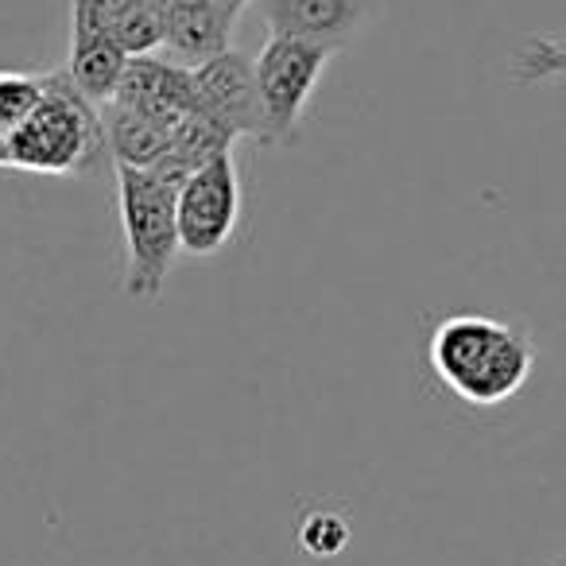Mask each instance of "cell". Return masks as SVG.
Here are the masks:
<instances>
[{"label":"cell","mask_w":566,"mask_h":566,"mask_svg":"<svg viewBox=\"0 0 566 566\" xmlns=\"http://www.w3.org/2000/svg\"><path fill=\"white\" fill-rule=\"evenodd\" d=\"M113 102L136 109L144 117L159 120V125L175 128L182 117L198 109L195 97V71L175 59L159 55H133L125 66V78H120Z\"/></svg>","instance_id":"8"},{"label":"cell","mask_w":566,"mask_h":566,"mask_svg":"<svg viewBox=\"0 0 566 566\" xmlns=\"http://www.w3.org/2000/svg\"><path fill=\"white\" fill-rule=\"evenodd\" d=\"M256 4L268 35H292L334 51L346 48L380 9V0H256Z\"/></svg>","instance_id":"7"},{"label":"cell","mask_w":566,"mask_h":566,"mask_svg":"<svg viewBox=\"0 0 566 566\" xmlns=\"http://www.w3.org/2000/svg\"><path fill=\"white\" fill-rule=\"evenodd\" d=\"M241 221V171L233 151L198 167L179 187V244L187 256L210 260L233 237Z\"/></svg>","instance_id":"5"},{"label":"cell","mask_w":566,"mask_h":566,"mask_svg":"<svg viewBox=\"0 0 566 566\" xmlns=\"http://www.w3.org/2000/svg\"><path fill=\"white\" fill-rule=\"evenodd\" d=\"M249 4H252V0H221V9H226V17L233 20V24H237V17L249 9Z\"/></svg>","instance_id":"15"},{"label":"cell","mask_w":566,"mask_h":566,"mask_svg":"<svg viewBox=\"0 0 566 566\" xmlns=\"http://www.w3.org/2000/svg\"><path fill=\"white\" fill-rule=\"evenodd\" d=\"M102 128H105V144L117 156V164L125 167H156L159 159L171 148V133L175 128L159 125V120L144 117L136 109H125V105L109 102L102 105Z\"/></svg>","instance_id":"11"},{"label":"cell","mask_w":566,"mask_h":566,"mask_svg":"<svg viewBox=\"0 0 566 566\" xmlns=\"http://www.w3.org/2000/svg\"><path fill=\"white\" fill-rule=\"evenodd\" d=\"M427 361L450 396L473 408H496L527 385L535 346L524 331L489 315H450L431 331Z\"/></svg>","instance_id":"1"},{"label":"cell","mask_w":566,"mask_h":566,"mask_svg":"<svg viewBox=\"0 0 566 566\" xmlns=\"http://www.w3.org/2000/svg\"><path fill=\"white\" fill-rule=\"evenodd\" d=\"M128 59L133 55H128L113 35L97 32V28H86V24H71V63H66V74H71L74 86L94 105L113 102L120 78H125Z\"/></svg>","instance_id":"10"},{"label":"cell","mask_w":566,"mask_h":566,"mask_svg":"<svg viewBox=\"0 0 566 566\" xmlns=\"http://www.w3.org/2000/svg\"><path fill=\"white\" fill-rule=\"evenodd\" d=\"M334 48L292 35H268L256 55V86L264 105V148H292L300 140L311 94L323 78Z\"/></svg>","instance_id":"4"},{"label":"cell","mask_w":566,"mask_h":566,"mask_svg":"<svg viewBox=\"0 0 566 566\" xmlns=\"http://www.w3.org/2000/svg\"><path fill=\"white\" fill-rule=\"evenodd\" d=\"M109 151L102 105H94L66 71L43 74V97L9 136V167L32 175H82Z\"/></svg>","instance_id":"2"},{"label":"cell","mask_w":566,"mask_h":566,"mask_svg":"<svg viewBox=\"0 0 566 566\" xmlns=\"http://www.w3.org/2000/svg\"><path fill=\"white\" fill-rule=\"evenodd\" d=\"M43 97V74L0 71V136H12Z\"/></svg>","instance_id":"13"},{"label":"cell","mask_w":566,"mask_h":566,"mask_svg":"<svg viewBox=\"0 0 566 566\" xmlns=\"http://www.w3.org/2000/svg\"><path fill=\"white\" fill-rule=\"evenodd\" d=\"M551 78H566V35H532L512 55V82L535 86Z\"/></svg>","instance_id":"12"},{"label":"cell","mask_w":566,"mask_h":566,"mask_svg":"<svg viewBox=\"0 0 566 566\" xmlns=\"http://www.w3.org/2000/svg\"><path fill=\"white\" fill-rule=\"evenodd\" d=\"M349 543V524L342 512H311L300 524V547L315 558H331L338 551H346Z\"/></svg>","instance_id":"14"},{"label":"cell","mask_w":566,"mask_h":566,"mask_svg":"<svg viewBox=\"0 0 566 566\" xmlns=\"http://www.w3.org/2000/svg\"><path fill=\"white\" fill-rule=\"evenodd\" d=\"M71 24L113 35L128 55L164 51V12L156 9V0H74Z\"/></svg>","instance_id":"9"},{"label":"cell","mask_w":566,"mask_h":566,"mask_svg":"<svg viewBox=\"0 0 566 566\" xmlns=\"http://www.w3.org/2000/svg\"><path fill=\"white\" fill-rule=\"evenodd\" d=\"M190 71H195L198 113H206L213 125L226 128L233 140L252 136L264 148V105H260L256 63H249L229 48L206 63L190 66Z\"/></svg>","instance_id":"6"},{"label":"cell","mask_w":566,"mask_h":566,"mask_svg":"<svg viewBox=\"0 0 566 566\" xmlns=\"http://www.w3.org/2000/svg\"><path fill=\"white\" fill-rule=\"evenodd\" d=\"M555 566H566V558H558V563H555Z\"/></svg>","instance_id":"17"},{"label":"cell","mask_w":566,"mask_h":566,"mask_svg":"<svg viewBox=\"0 0 566 566\" xmlns=\"http://www.w3.org/2000/svg\"><path fill=\"white\" fill-rule=\"evenodd\" d=\"M0 167H9V136H0Z\"/></svg>","instance_id":"16"},{"label":"cell","mask_w":566,"mask_h":566,"mask_svg":"<svg viewBox=\"0 0 566 566\" xmlns=\"http://www.w3.org/2000/svg\"><path fill=\"white\" fill-rule=\"evenodd\" d=\"M117 210L125 229V292L133 300H159L179 244V187L156 171L117 164Z\"/></svg>","instance_id":"3"}]
</instances>
